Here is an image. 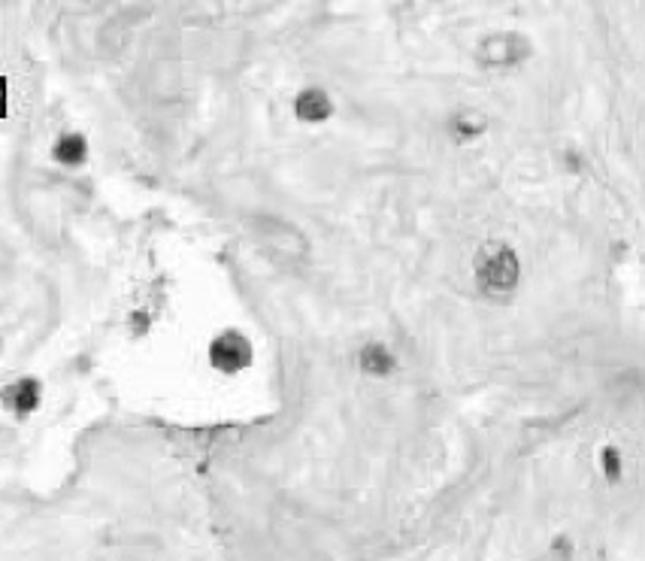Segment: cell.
Returning <instances> with one entry per match:
<instances>
[{
    "instance_id": "1",
    "label": "cell",
    "mask_w": 645,
    "mask_h": 561,
    "mask_svg": "<svg viewBox=\"0 0 645 561\" xmlns=\"http://www.w3.org/2000/svg\"><path fill=\"white\" fill-rule=\"evenodd\" d=\"M476 279L485 295H506L518 283V259L506 247H485L476 255Z\"/></svg>"
},
{
    "instance_id": "4",
    "label": "cell",
    "mask_w": 645,
    "mask_h": 561,
    "mask_svg": "<svg viewBox=\"0 0 645 561\" xmlns=\"http://www.w3.org/2000/svg\"><path fill=\"white\" fill-rule=\"evenodd\" d=\"M40 383L25 377V380H19V383H13L3 392V401L10 404V410H13L15 416H31V413L40 407Z\"/></svg>"
},
{
    "instance_id": "2",
    "label": "cell",
    "mask_w": 645,
    "mask_h": 561,
    "mask_svg": "<svg viewBox=\"0 0 645 561\" xmlns=\"http://www.w3.org/2000/svg\"><path fill=\"white\" fill-rule=\"evenodd\" d=\"M210 365L222 373H240L252 365V343L240 331H225L210 343Z\"/></svg>"
},
{
    "instance_id": "6",
    "label": "cell",
    "mask_w": 645,
    "mask_h": 561,
    "mask_svg": "<svg viewBox=\"0 0 645 561\" xmlns=\"http://www.w3.org/2000/svg\"><path fill=\"white\" fill-rule=\"evenodd\" d=\"M361 368L367 373H373V377H385V373L394 370V356H391L382 343H370V346L361 349Z\"/></svg>"
},
{
    "instance_id": "3",
    "label": "cell",
    "mask_w": 645,
    "mask_h": 561,
    "mask_svg": "<svg viewBox=\"0 0 645 561\" xmlns=\"http://www.w3.org/2000/svg\"><path fill=\"white\" fill-rule=\"evenodd\" d=\"M331 112H334V104H331V97L324 95L322 88H307V92L297 95L295 116L300 122L319 124L324 119H331Z\"/></svg>"
},
{
    "instance_id": "5",
    "label": "cell",
    "mask_w": 645,
    "mask_h": 561,
    "mask_svg": "<svg viewBox=\"0 0 645 561\" xmlns=\"http://www.w3.org/2000/svg\"><path fill=\"white\" fill-rule=\"evenodd\" d=\"M55 162H61V165H82L85 162V155H88V143L82 134H61L58 143H55Z\"/></svg>"
}]
</instances>
